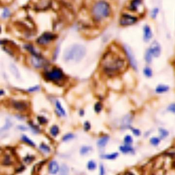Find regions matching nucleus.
Wrapping results in <instances>:
<instances>
[{"label": "nucleus", "instance_id": "423d86ee", "mask_svg": "<svg viewBox=\"0 0 175 175\" xmlns=\"http://www.w3.org/2000/svg\"><path fill=\"white\" fill-rule=\"evenodd\" d=\"M56 38V36L51 33H45L42 35L38 39L37 43L40 45H46Z\"/></svg>", "mask_w": 175, "mask_h": 175}, {"label": "nucleus", "instance_id": "e433bc0d", "mask_svg": "<svg viewBox=\"0 0 175 175\" xmlns=\"http://www.w3.org/2000/svg\"><path fill=\"white\" fill-rule=\"evenodd\" d=\"M132 131L133 132V133L136 136H139L140 134V132L139 130L137 129H132Z\"/></svg>", "mask_w": 175, "mask_h": 175}, {"label": "nucleus", "instance_id": "dca6fc26", "mask_svg": "<svg viewBox=\"0 0 175 175\" xmlns=\"http://www.w3.org/2000/svg\"><path fill=\"white\" fill-rule=\"evenodd\" d=\"M120 150L123 153H128L133 151V148L128 145L121 146L120 147Z\"/></svg>", "mask_w": 175, "mask_h": 175}, {"label": "nucleus", "instance_id": "2f4dec72", "mask_svg": "<svg viewBox=\"0 0 175 175\" xmlns=\"http://www.w3.org/2000/svg\"><path fill=\"white\" fill-rule=\"evenodd\" d=\"M160 132L161 137L162 138L166 137L168 134V131L165 130H164V129H160Z\"/></svg>", "mask_w": 175, "mask_h": 175}, {"label": "nucleus", "instance_id": "f8f14e48", "mask_svg": "<svg viewBox=\"0 0 175 175\" xmlns=\"http://www.w3.org/2000/svg\"><path fill=\"white\" fill-rule=\"evenodd\" d=\"M109 140V137L108 136H104L102 137L98 140L97 142V145L99 147H104L106 146L107 142Z\"/></svg>", "mask_w": 175, "mask_h": 175}, {"label": "nucleus", "instance_id": "f704fd0d", "mask_svg": "<svg viewBox=\"0 0 175 175\" xmlns=\"http://www.w3.org/2000/svg\"><path fill=\"white\" fill-rule=\"evenodd\" d=\"M84 128L86 130H88L90 128V125L88 122H86L84 123Z\"/></svg>", "mask_w": 175, "mask_h": 175}, {"label": "nucleus", "instance_id": "a878e982", "mask_svg": "<svg viewBox=\"0 0 175 175\" xmlns=\"http://www.w3.org/2000/svg\"><path fill=\"white\" fill-rule=\"evenodd\" d=\"M144 74L147 77H150L152 76V71L149 67H146L144 69Z\"/></svg>", "mask_w": 175, "mask_h": 175}, {"label": "nucleus", "instance_id": "412c9836", "mask_svg": "<svg viewBox=\"0 0 175 175\" xmlns=\"http://www.w3.org/2000/svg\"><path fill=\"white\" fill-rule=\"evenodd\" d=\"M152 55L150 53V51L148 49L146 51V54H145V58L146 61L147 62V63H150L152 62Z\"/></svg>", "mask_w": 175, "mask_h": 175}, {"label": "nucleus", "instance_id": "ddd939ff", "mask_svg": "<svg viewBox=\"0 0 175 175\" xmlns=\"http://www.w3.org/2000/svg\"><path fill=\"white\" fill-rule=\"evenodd\" d=\"M132 123V117L130 115H127L123 118L122 120V127L123 128H127L130 126Z\"/></svg>", "mask_w": 175, "mask_h": 175}, {"label": "nucleus", "instance_id": "20e7f679", "mask_svg": "<svg viewBox=\"0 0 175 175\" xmlns=\"http://www.w3.org/2000/svg\"><path fill=\"white\" fill-rule=\"evenodd\" d=\"M46 78L52 81H59L63 79L64 75L60 69H54L46 74Z\"/></svg>", "mask_w": 175, "mask_h": 175}, {"label": "nucleus", "instance_id": "0eeeda50", "mask_svg": "<svg viewBox=\"0 0 175 175\" xmlns=\"http://www.w3.org/2000/svg\"><path fill=\"white\" fill-rule=\"evenodd\" d=\"M33 57L32 58L31 62L33 66L36 68H40L45 65V61L43 58L38 55V53H34L33 55Z\"/></svg>", "mask_w": 175, "mask_h": 175}, {"label": "nucleus", "instance_id": "473e14b6", "mask_svg": "<svg viewBox=\"0 0 175 175\" xmlns=\"http://www.w3.org/2000/svg\"><path fill=\"white\" fill-rule=\"evenodd\" d=\"M33 160V158L31 156H27L24 159V161L26 163H30L32 162V161Z\"/></svg>", "mask_w": 175, "mask_h": 175}, {"label": "nucleus", "instance_id": "58836bf2", "mask_svg": "<svg viewBox=\"0 0 175 175\" xmlns=\"http://www.w3.org/2000/svg\"><path fill=\"white\" fill-rule=\"evenodd\" d=\"M39 88V87L37 86V87H34L33 88H31L29 89V90L31 91H35V90H37Z\"/></svg>", "mask_w": 175, "mask_h": 175}, {"label": "nucleus", "instance_id": "c85d7f7f", "mask_svg": "<svg viewBox=\"0 0 175 175\" xmlns=\"http://www.w3.org/2000/svg\"><path fill=\"white\" fill-rule=\"evenodd\" d=\"M150 142L154 145H157L160 142V139L158 138L154 137L150 140Z\"/></svg>", "mask_w": 175, "mask_h": 175}, {"label": "nucleus", "instance_id": "f3484780", "mask_svg": "<svg viewBox=\"0 0 175 175\" xmlns=\"http://www.w3.org/2000/svg\"><path fill=\"white\" fill-rule=\"evenodd\" d=\"M14 106L15 107V108H17L18 110H22L25 109L26 104L21 102H15L14 103Z\"/></svg>", "mask_w": 175, "mask_h": 175}, {"label": "nucleus", "instance_id": "7c9ffc66", "mask_svg": "<svg viewBox=\"0 0 175 175\" xmlns=\"http://www.w3.org/2000/svg\"><path fill=\"white\" fill-rule=\"evenodd\" d=\"M102 105L100 103H96L94 105V110L96 112H99L101 110Z\"/></svg>", "mask_w": 175, "mask_h": 175}, {"label": "nucleus", "instance_id": "6e6552de", "mask_svg": "<svg viewBox=\"0 0 175 175\" xmlns=\"http://www.w3.org/2000/svg\"><path fill=\"white\" fill-rule=\"evenodd\" d=\"M150 53L152 56L158 57L160 55L161 53V47L159 43L156 41H154L148 49Z\"/></svg>", "mask_w": 175, "mask_h": 175}, {"label": "nucleus", "instance_id": "f03ea898", "mask_svg": "<svg viewBox=\"0 0 175 175\" xmlns=\"http://www.w3.org/2000/svg\"><path fill=\"white\" fill-rule=\"evenodd\" d=\"M111 13L112 10L109 4L103 0L95 3L91 8L92 17L96 22H101L108 18Z\"/></svg>", "mask_w": 175, "mask_h": 175}, {"label": "nucleus", "instance_id": "f257e3e1", "mask_svg": "<svg viewBox=\"0 0 175 175\" xmlns=\"http://www.w3.org/2000/svg\"><path fill=\"white\" fill-rule=\"evenodd\" d=\"M104 72L109 76H114L122 71L125 66V61L117 53L108 51L104 55L101 61Z\"/></svg>", "mask_w": 175, "mask_h": 175}, {"label": "nucleus", "instance_id": "4be33fe9", "mask_svg": "<svg viewBox=\"0 0 175 175\" xmlns=\"http://www.w3.org/2000/svg\"><path fill=\"white\" fill-rule=\"evenodd\" d=\"M118 156V153L114 152V153H112V154H110V155H105V156H104V158L106 159H108V160H113V159H116Z\"/></svg>", "mask_w": 175, "mask_h": 175}, {"label": "nucleus", "instance_id": "5701e85b", "mask_svg": "<svg viewBox=\"0 0 175 175\" xmlns=\"http://www.w3.org/2000/svg\"><path fill=\"white\" fill-rule=\"evenodd\" d=\"M69 169L65 165H63L61 166L60 174L62 175H67L69 173Z\"/></svg>", "mask_w": 175, "mask_h": 175}, {"label": "nucleus", "instance_id": "cd10ccee", "mask_svg": "<svg viewBox=\"0 0 175 175\" xmlns=\"http://www.w3.org/2000/svg\"><path fill=\"white\" fill-rule=\"evenodd\" d=\"M74 134H66L64 136L63 138V140L64 141H67L72 139L73 138H74Z\"/></svg>", "mask_w": 175, "mask_h": 175}, {"label": "nucleus", "instance_id": "393cba45", "mask_svg": "<svg viewBox=\"0 0 175 175\" xmlns=\"http://www.w3.org/2000/svg\"><path fill=\"white\" fill-rule=\"evenodd\" d=\"M22 140L24 142H26V143H27L28 144L30 145L31 146H34L35 145L31 139H29L28 137H26L25 136H23L22 137Z\"/></svg>", "mask_w": 175, "mask_h": 175}, {"label": "nucleus", "instance_id": "4468645a", "mask_svg": "<svg viewBox=\"0 0 175 175\" xmlns=\"http://www.w3.org/2000/svg\"><path fill=\"white\" fill-rule=\"evenodd\" d=\"M56 106L57 110H58V112L59 114H60L61 116H65L66 112L63 108L62 106L61 103L59 101H57L56 102Z\"/></svg>", "mask_w": 175, "mask_h": 175}, {"label": "nucleus", "instance_id": "7ed1b4c3", "mask_svg": "<svg viewBox=\"0 0 175 175\" xmlns=\"http://www.w3.org/2000/svg\"><path fill=\"white\" fill-rule=\"evenodd\" d=\"M86 53L85 47L80 44H75L66 49L64 58L66 61H73L78 62L83 58Z\"/></svg>", "mask_w": 175, "mask_h": 175}, {"label": "nucleus", "instance_id": "aec40b11", "mask_svg": "<svg viewBox=\"0 0 175 175\" xmlns=\"http://www.w3.org/2000/svg\"><path fill=\"white\" fill-rule=\"evenodd\" d=\"M87 168L89 170H92L96 169V164L94 161H89L87 164Z\"/></svg>", "mask_w": 175, "mask_h": 175}, {"label": "nucleus", "instance_id": "39448f33", "mask_svg": "<svg viewBox=\"0 0 175 175\" xmlns=\"http://www.w3.org/2000/svg\"><path fill=\"white\" fill-rule=\"evenodd\" d=\"M137 18L129 14H123L120 18V24L123 26L132 25L137 22Z\"/></svg>", "mask_w": 175, "mask_h": 175}, {"label": "nucleus", "instance_id": "b1692460", "mask_svg": "<svg viewBox=\"0 0 175 175\" xmlns=\"http://www.w3.org/2000/svg\"><path fill=\"white\" fill-rule=\"evenodd\" d=\"M10 15H11V13H10V10L8 9V8H4L2 13L3 18H5V19L9 18L10 16Z\"/></svg>", "mask_w": 175, "mask_h": 175}, {"label": "nucleus", "instance_id": "c756f323", "mask_svg": "<svg viewBox=\"0 0 175 175\" xmlns=\"http://www.w3.org/2000/svg\"><path fill=\"white\" fill-rule=\"evenodd\" d=\"M40 148L43 151L46 152H49L50 150H51L50 148L48 147V146H47L46 145L44 144H42L40 145Z\"/></svg>", "mask_w": 175, "mask_h": 175}, {"label": "nucleus", "instance_id": "9b49d317", "mask_svg": "<svg viewBox=\"0 0 175 175\" xmlns=\"http://www.w3.org/2000/svg\"><path fill=\"white\" fill-rule=\"evenodd\" d=\"M152 37V32L148 26H145L144 28V39L145 41H149Z\"/></svg>", "mask_w": 175, "mask_h": 175}, {"label": "nucleus", "instance_id": "2eb2a0df", "mask_svg": "<svg viewBox=\"0 0 175 175\" xmlns=\"http://www.w3.org/2000/svg\"><path fill=\"white\" fill-rule=\"evenodd\" d=\"M168 89H169V87L168 86L160 85L156 88V91L157 93L161 94V93H163V92H164L168 91Z\"/></svg>", "mask_w": 175, "mask_h": 175}, {"label": "nucleus", "instance_id": "6ab92c4d", "mask_svg": "<svg viewBox=\"0 0 175 175\" xmlns=\"http://www.w3.org/2000/svg\"><path fill=\"white\" fill-rule=\"evenodd\" d=\"M91 147L89 146H83L81 148V149L80 150V152L82 155H86L87 154H88L89 152L91 151Z\"/></svg>", "mask_w": 175, "mask_h": 175}, {"label": "nucleus", "instance_id": "1a4fd4ad", "mask_svg": "<svg viewBox=\"0 0 175 175\" xmlns=\"http://www.w3.org/2000/svg\"><path fill=\"white\" fill-rule=\"evenodd\" d=\"M59 170V167L57 162L55 161H53L49 163V167H48V170H49V172L51 174H56L58 173Z\"/></svg>", "mask_w": 175, "mask_h": 175}, {"label": "nucleus", "instance_id": "4c0bfd02", "mask_svg": "<svg viewBox=\"0 0 175 175\" xmlns=\"http://www.w3.org/2000/svg\"><path fill=\"white\" fill-rule=\"evenodd\" d=\"M100 169V174L101 175H104L105 174V169H104L103 165L101 164Z\"/></svg>", "mask_w": 175, "mask_h": 175}, {"label": "nucleus", "instance_id": "9d476101", "mask_svg": "<svg viewBox=\"0 0 175 175\" xmlns=\"http://www.w3.org/2000/svg\"><path fill=\"white\" fill-rule=\"evenodd\" d=\"M142 3V0H132L130 3L129 9L132 11H137Z\"/></svg>", "mask_w": 175, "mask_h": 175}, {"label": "nucleus", "instance_id": "72a5a7b5", "mask_svg": "<svg viewBox=\"0 0 175 175\" xmlns=\"http://www.w3.org/2000/svg\"><path fill=\"white\" fill-rule=\"evenodd\" d=\"M168 110L174 113L175 112V104H172L170 105L168 107Z\"/></svg>", "mask_w": 175, "mask_h": 175}, {"label": "nucleus", "instance_id": "a211bd4d", "mask_svg": "<svg viewBox=\"0 0 175 175\" xmlns=\"http://www.w3.org/2000/svg\"><path fill=\"white\" fill-rule=\"evenodd\" d=\"M59 132V129L57 126L55 125L51 128V134L54 137H56L58 134Z\"/></svg>", "mask_w": 175, "mask_h": 175}, {"label": "nucleus", "instance_id": "ea45409f", "mask_svg": "<svg viewBox=\"0 0 175 175\" xmlns=\"http://www.w3.org/2000/svg\"><path fill=\"white\" fill-rule=\"evenodd\" d=\"M4 94V92L3 90H0V96H1L2 94Z\"/></svg>", "mask_w": 175, "mask_h": 175}, {"label": "nucleus", "instance_id": "c9c22d12", "mask_svg": "<svg viewBox=\"0 0 175 175\" xmlns=\"http://www.w3.org/2000/svg\"><path fill=\"white\" fill-rule=\"evenodd\" d=\"M158 13V9L157 8H156L155 9H154V10L152 11V18H155L157 15Z\"/></svg>", "mask_w": 175, "mask_h": 175}, {"label": "nucleus", "instance_id": "bb28decb", "mask_svg": "<svg viewBox=\"0 0 175 175\" xmlns=\"http://www.w3.org/2000/svg\"><path fill=\"white\" fill-rule=\"evenodd\" d=\"M124 141L125 143L126 144H130L132 143V138L130 136L127 135L126 137H125Z\"/></svg>", "mask_w": 175, "mask_h": 175}]
</instances>
